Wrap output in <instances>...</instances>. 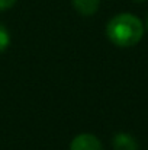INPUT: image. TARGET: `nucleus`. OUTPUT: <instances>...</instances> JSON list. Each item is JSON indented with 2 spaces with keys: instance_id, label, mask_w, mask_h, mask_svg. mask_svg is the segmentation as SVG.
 <instances>
[{
  "instance_id": "7ed1b4c3",
  "label": "nucleus",
  "mask_w": 148,
  "mask_h": 150,
  "mask_svg": "<svg viewBox=\"0 0 148 150\" xmlns=\"http://www.w3.org/2000/svg\"><path fill=\"white\" fill-rule=\"evenodd\" d=\"M115 150H138V142L129 133H116L112 140Z\"/></svg>"
},
{
  "instance_id": "f257e3e1",
  "label": "nucleus",
  "mask_w": 148,
  "mask_h": 150,
  "mask_svg": "<svg viewBox=\"0 0 148 150\" xmlns=\"http://www.w3.org/2000/svg\"><path fill=\"white\" fill-rule=\"evenodd\" d=\"M106 35L118 47H134L144 37V23L132 13H119L107 22Z\"/></svg>"
},
{
  "instance_id": "39448f33",
  "label": "nucleus",
  "mask_w": 148,
  "mask_h": 150,
  "mask_svg": "<svg viewBox=\"0 0 148 150\" xmlns=\"http://www.w3.org/2000/svg\"><path fill=\"white\" fill-rule=\"evenodd\" d=\"M10 45V34H9V29L0 23V52L7 50V47Z\"/></svg>"
},
{
  "instance_id": "f03ea898",
  "label": "nucleus",
  "mask_w": 148,
  "mask_h": 150,
  "mask_svg": "<svg viewBox=\"0 0 148 150\" xmlns=\"http://www.w3.org/2000/svg\"><path fill=\"white\" fill-rule=\"evenodd\" d=\"M70 150H103V147L96 136L90 133H81L73 139Z\"/></svg>"
},
{
  "instance_id": "20e7f679",
  "label": "nucleus",
  "mask_w": 148,
  "mask_h": 150,
  "mask_svg": "<svg viewBox=\"0 0 148 150\" xmlns=\"http://www.w3.org/2000/svg\"><path fill=\"white\" fill-rule=\"evenodd\" d=\"M74 9L83 16H92L97 12L100 0H73Z\"/></svg>"
},
{
  "instance_id": "423d86ee",
  "label": "nucleus",
  "mask_w": 148,
  "mask_h": 150,
  "mask_svg": "<svg viewBox=\"0 0 148 150\" xmlns=\"http://www.w3.org/2000/svg\"><path fill=\"white\" fill-rule=\"evenodd\" d=\"M16 0H0V12H4V10H9L15 6Z\"/></svg>"
},
{
  "instance_id": "0eeeda50",
  "label": "nucleus",
  "mask_w": 148,
  "mask_h": 150,
  "mask_svg": "<svg viewBox=\"0 0 148 150\" xmlns=\"http://www.w3.org/2000/svg\"><path fill=\"white\" fill-rule=\"evenodd\" d=\"M145 25H147V29H148V16H147V22H145Z\"/></svg>"
},
{
  "instance_id": "6e6552de",
  "label": "nucleus",
  "mask_w": 148,
  "mask_h": 150,
  "mask_svg": "<svg viewBox=\"0 0 148 150\" xmlns=\"http://www.w3.org/2000/svg\"><path fill=\"white\" fill-rule=\"evenodd\" d=\"M134 1H145V0H134Z\"/></svg>"
}]
</instances>
